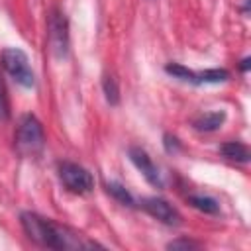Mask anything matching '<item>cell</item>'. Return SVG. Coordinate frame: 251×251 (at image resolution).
<instances>
[{
	"mask_svg": "<svg viewBox=\"0 0 251 251\" xmlns=\"http://www.w3.org/2000/svg\"><path fill=\"white\" fill-rule=\"evenodd\" d=\"M165 71H167L169 75H173L175 78H180V80H184V82H192V84H196V73L190 71V69H186V67H182V65H178V63H171V65H167Z\"/></svg>",
	"mask_w": 251,
	"mask_h": 251,
	"instance_id": "12",
	"label": "cell"
},
{
	"mask_svg": "<svg viewBox=\"0 0 251 251\" xmlns=\"http://www.w3.org/2000/svg\"><path fill=\"white\" fill-rule=\"evenodd\" d=\"M47 39L55 57H65L69 51V22L63 10L51 8L47 14Z\"/></svg>",
	"mask_w": 251,
	"mask_h": 251,
	"instance_id": "4",
	"label": "cell"
},
{
	"mask_svg": "<svg viewBox=\"0 0 251 251\" xmlns=\"http://www.w3.org/2000/svg\"><path fill=\"white\" fill-rule=\"evenodd\" d=\"M224 120H226L224 112H208L194 120V127L198 131H214L224 124Z\"/></svg>",
	"mask_w": 251,
	"mask_h": 251,
	"instance_id": "9",
	"label": "cell"
},
{
	"mask_svg": "<svg viewBox=\"0 0 251 251\" xmlns=\"http://www.w3.org/2000/svg\"><path fill=\"white\" fill-rule=\"evenodd\" d=\"M2 67L6 69V73L22 86L31 88L35 86V75L29 67V59L22 49L10 47L2 51Z\"/></svg>",
	"mask_w": 251,
	"mask_h": 251,
	"instance_id": "3",
	"label": "cell"
},
{
	"mask_svg": "<svg viewBox=\"0 0 251 251\" xmlns=\"http://www.w3.org/2000/svg\"><path fill=\"white\" fill-rule=\"evenodd\" d=\"M229 78V73L226 69H208L196 73V84L200 82H224Z\"/></svg>",
	"mask_w": 251,
	"mask_h": 251,
	"instance_id": "11",
	"label": "cell"
},
{
	"mask_svg": "<svg viewBox=\"0 0 251 251\" xmlns=\"http://www.w3.org/2000/svg\"><path fill=\"white\" fill-rule=\"evenodd\" d=\"M45 145V133L41 122L33 114L22 116L16 127V149L24 157H35Z\"/></svg>",
	"mask_w": 251,
	"mask_h": 251,
	"instance_id": "2",
	"label": "cell"
},
{
	"mask_svg": "<svg viewBox=\"0 0 251 251\" xmlns=\"http://www.w3.org/2000/svg\"><path fill=\"white\" fill-rule=\"evenodd\" d=\"M106 190H108V194H112L118 202H122V204H126V206H133V196H131L122 184H118V182H108V184H106Z\"/></svg>",
	"mask_w": 251,
	"mask_h": 251,
	"instance_id": "14",
	"label": "cell"
},
{
	"mask_svg": "<svg viewBox=\"0 0 251 251\" xmlns=\"http://www.w3.org/2000/svg\"><path fill=\"white\" fill-rule=\"evenodd\" d=\"M10 118V102H8V90L4 84V78L0 75V120H8Z\"/></svg>",
	"mask_w": 251,
	"mask_h": 251,
	"instance_id": "15",
	"label": "cell"
},
{
	"mask_svg": "<svg viewBox=\"0 0 251 251\" xmlns=\"http://www.w3.org/2000/svg\"><path fill=\"white\" fill-rule=\"evenodd\" d=\"M249 69V59H243L241 61V71H247Z\"/></svg>",
	"mask_w": 251,
	"mask_h": 251,
	"instance_id": "18",
	"label": "cell"
},
{
	"mask_svg": "<svg viewBox=\"0 0 251 251\" xmlns=\"http://www.w3.org/2000/svg\"><path fill=\"white\" fill-rule=\"evenodd\" d=\"M167 247L169 249H194V247H198V243L190 241V239H176V241H171Z\"/></svg>",
	"mask_w": 251,
	"mask_h": 251,
	"instance_id": "16",
	"label": "cell"
},
{
	"mask_svg": "<svg viewBox=\"0 0 251 251\" xmlns=\"http://www.w3.org/2000/svg\"><path fill=\"white\" fill-rule=\"evenodd\" d=\"M59 178L65 184V188L75 194H86L94 186L92 175L84 167H80L78 163H73V161L59 163Z\"/></svg>",
	"mask_w": 251,
	"mask_h": 251,
	"instance_id": "5",
	"label": "cell"
},
{
	"mask_svg": "<svg viewBox=\"0 0 251 251\" xmlns=\"http://www.w3.org/2000/svg\"><path fill=\"white\" fill-rule=\"evenodd\" d=\"M102 88H104L106 100H108L112 106H116V104L120 102V88H118V80H116L112 75H108V76H104Z\"/></svg>",
	"mask_w": 251,
	"mask_h": 251,
	"instance_id": "13",
	"label": "cell"
},
{
	"mask_svg": "<svg viewBox=\"0 0 251 251\" xmlns=\"http://www.w3.org/2000/svg\"><path fill=\"white\" fill-rule=\"evenodd\" d=\"M188 204L194 206V208L200 210V212H206V214H218V210H220V206H218V202H216L214 198L202 196V194H192V196H188Z\"/></svg>",
	"mask_w": 251,
	"mask_h": 251,
	"instance_id": "10",
	"label": "cell"
},
{
	"mask_svg": "<svg viewBox=\"0 0 251 251\" xmlns=\"http://www.w3.org/2000/svg\"><path fill=\"white\" fill-rule=\"evenodd\" d=\"M141 208H143L149 216H153L155 220H159V222H163V224H167V226H178V224H180V214H178V210H176L173 204H169L167 200H163V198H157V196L143 198V200H141Z\"/></svg>",
	"mask_w": 251,
	"mask_h": 251,
	"instance_id": "6",
	"label": "cell"
},
{
	"mask_svg": "<svg viewBox=\"0 0 251 251\" xmlns=\"http://www.w3.org/2000/svg\"><path fill=\"white\" fill-rule=\"evenodd\" d=\"M129 159L131 163L137 167V171L147 178L149 184L153 186H163V180H161V173L157 169V165L153 163V159L149 157V153L141 147H129Z\"/></svg>",
	"mask_w": 251,
	"mask_h": 251,
	"instance_id": "7",
	"label": "cell"
},
{
	"mask_svg": "<svg viewBox=\"0 0 251 251\" xmlns=\"http://www.w3.org/2000/svg\"><path fill=\"white\" fill-rule=\"evenodd\" d=\"M165 149L169 151V153H176L178 149H180V143H178V139L175 137V135H165Z\"/></svg>",
	"mask_w": 251,
	"mask_h": 251,
	"instance_id": "17",
	"label": "cell"
},
{
	"mask_svg": "<svg viewBox=\"0 0 251 251\" xmlns=\"http://www.w3.org/2000/svg\"><path fill=\"white\" fill-rule=\"evenodd\" d=\"M20 222H22V227H24L25 235L31 241H35L43 247H51V249L82 247V243L78 239H75L73 235H69L65 227L53 224L51 220L41 218L35 212H22Z\"/></svg>",
	"mask_w": 251,
	"mask_h": 251,
	"instance_id": "1",
	"label": "cell"
},
{
	"mask_svg": "<svg viewBox=\"0 0 251 251\" xmlns=\"http://www.w3.org/2000/svg\"><path fill=\"white\" fill-rule=\"evenodd\" d=\"M222 155L235 163H247L249 161V149L241 141H227L222 145Z\"/></svg>",
	"mask_w": 251,
	"mask_h": 251,
	"instance_id": "8",
	"label": "cell"
}]
</instances>
